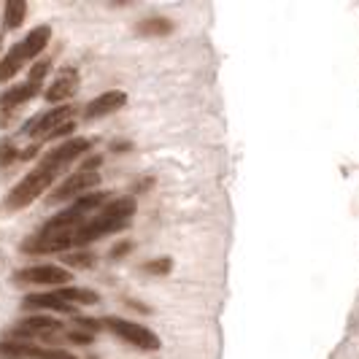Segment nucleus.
Listing matches in <instances>:
<instances>
[{"label": "nucleus", "instance_id": "1", "mask_svg": "<svg viewBox=\"0 0 359 359\" xmlns=\"http://www.w3.org/2000/svg\"><path fill=\"white\" fill-rule=\"evenodd\" d=\"M103 205H106V192H95V195H84V198L73 200L71 208H65L62 214L52 216L22 249L30 254L68 252V249H73L76 233H79Z\"/></svg>", "mask_w": 359, "mask_h": 359}, {"label": "nucleus", "instance_id": "2", "mask_svg": "<svg viewBox=\"0 0 359 359\" xmlns=\"http://www.w3.org/2000/svg\"><path fill=\"white\" fill-rule=\"evenodd\" d=\"M133 214H135V200L133 198H119V200H114V203H106V205L76 233L73 249H76V246H87V243L103 238V235L125 230L127 224H130V219H133Z\"/></svg>", "mask_w": 359, "mask_h": 359}, {"label": "nucleus", "instance_id": "3", "mask_svg": "<svg viewBox=\"0 0 359 359\" xmlns=\"http://www.w3.org/2000/svg\"><path fill=\"white\" fill-rule=\"evenodd\" d=\"M65 170V165L54 157L52 151L43 157V160L38 162V168H33L25 179L19 181L17 187L8 192V198H6V208L8 211H19V208H25V205H30L33 200H38L49 187L54 184V179L60 176Z\"/></svg>", "mask_w": 359, "mask_h": 359}, {"label": "nucleus", "instance_id": "4", "mask_svg": "<svg viewBox=\"0 0 359 359\" xmlns=\"http://www.w3.org/2000/svg\"><path fill=\"white\" fill-rule=\"evenodd\" d=\"M49 41H52V27H49V25L33 27L19 43L11 46V52L0 60V81H8L11 76H17L33 57H38V54L46 49Z\"/></svg>", "mask_w": 359, "mask_h": 359}, {"label": "nucleus", "instance_id": "5", "mask_svg": "<svg viewBox=\"0 0 359 359\" xmlns=\"http://www.w3.org/2000/svg\"><path fill=\"white\" fill-rule=\"evenodd\" d=\"M76 127V108L73 106H57L46 114H41L38 119H33V125H27V135L41 141H49V138H60L65 133H71Z\"/></svg>", "mask_w": 359, "mask_h": 359}, {"label": "nucleus", "instance_id": "6", "mask_svg": "<svg viewBox=\"0 0 359 359\" xmlns=\"http://www.w3.org/2000/svg\"><path fill=\"white\" fill-rule=\"evenodd\" d=\"M103 327L111 330L114 335H119V338L127 341L130 346L144 348V351H157V348L162 346L160 338H157L151 330H146L144 324H135V322H127V319H116V316H111V319H103Z\"/></svg>", "mask_w": 359, "mask_h": 359}, {"label": "nucleus", "instance_id": "7", "mask_svg": "<svg viewBox=\"0 0 359 359\" xmlns=\"http://www.w3.org/2000/svg\"><path fill=\"white\" fill-rule=\"evenodd\" d=\"M100 184V173L90 170V168H79L76 173H71L68 179L62 181L57 189L52 192V203H65V200H79L84 198L87 192L97 189Z\"/></svg>", "mask_w": 359, "mask_h": 359}, {"label": "nucleus", "instance_id": "8", "mask_svg": "<svg viewBox=\"0 0 359 359\" xmlns=\"http://www.w3.org/2000/svg\"><path fill=\"white\" fill-rule=\"evenodd\" d=\"M19 284H38V287H62L73 281V273L68 268H60V265H36V268H25L19 270L17 276Z\"/></svg>", "mask_w": 359, "mask_h": 359}, {"label": "nucleus", "instance_id": "9", "mask_svg": "<svg viewBox=\"0 0 359 359\" xmlns=\"http://www.w3.org/2000/svg\"><path fill=\"white\" fill-rule=\"evenodd\" d=\"M79 81H81V76H79L76 68H62V71L54 76L52 84H49L46 100H49V103H62V100L73 97L76 90H79Z\"/></svg>", "mask_w": 359, "mask_h": 359}, {"label": "nucleus", "instance_id": "10", "mask_svg": "<svg viewBox=\"0 0 359 359\" xmlns=\"http://www.w3.org/2000/svg\"><path fill=\"white\" fill-rule=\"evenodd\" d=\"M125 103H127V95L122 90L103 92V95H97L90 106H87L84 116H87V119H103V116H108V114L125 108Z\"/></svg>", "mask_w": 359, "mask_h": 359}, {"label": "nucleus", "instance_id": "11", "mask_svg": "<svg viewBox=\"0 0 359 359\" xmlns=\"http://www.w3.org/2000/svg\"><path fill=\"white\" fill-rule=\"evenodd\" d=\"M0 354H14V357H33V359H76L62 348H38L27 343H0Z\"/></svg>", "mask_w": 359, "mask_h": 359}, {"label": "nucleus", "instance_id": "12", "mask_svg": "<svg viewBox=\"0 0 359 359\" xmlns=\"http://www.w3.org/2000/svg\"><path fill=\"white\" fill-rule=\"evenodd\" d=\"M38 92H41V84H33V81H25V84H17V87H8V92L0 95V108L3 111H14L22 103L33 100Z\"/></svg>", "mask_w": 359, "mask_h": 359}, {"label": "nucleus", "instance_id": "13", "mask_svg": "<svg viewBox=\"0 0 359 359\" xmlns=\"http://www.w3.org/2000/svg\"><path fill=\"white\" fill-rule=\"evenodd\" d=\"M17 332L19 335H54V332H62V324L49 316H30L17 324Z\"/></svg>", "mask_w": 359, "mask_h": 359}, {"label": "nucleus", "instance_id": "14", "mask_svg": "<svg viewBox=\"0 0 359 359\" xmlns=\"http://www.w3.org/2000/svg\"><path fill=\"white\" fill-rule=\"evenodd\" d=\"M25 308H49V311H60V313H73L71 303H65L57 292H46V294H30L25 297Z\"/></svg>", "mask_w": 359, "mask_h": 359}, {"label": "nucleus", "instance_id": "15", "mask_svg": "<svg viewBox=\"0 0 359 359\" xmlns=\"http://www.w3.org/2000/svg\"><path fill=\"white\" fill-rule=\"evenodd\" d=\"M65 303H71V306H95L100 297H97V292H92V289H81V287H60L54 289Z\"/></svg>", "mask_w": 359, "mask_h": 359}, {"label": "nucleus", "instance_id": "16", "mask_svg": "<svg viewBox=\"0 0 359 359\" xmlns=\"http://www.w3.org/2000/svg\"><path fill=\"white\" fill-rule=\"evenodd\" d=\"M25 14H27V3L25 0H8L6 8H3V25L8 30H17L25 22Z\"/></svg>", "mask_w": 359, "mask_h": 359}, {"label": "nucleus", "instance_id": "17", "mask_svg": "<svg viewBox=\"0 0 359 359\" xmlns=\"http://www.w3.org/2000/svg\"><path fill=\"white\" fill-rule=\"evenodd\" d=\"M138 33H141V36H168V33H173V22L162 17L144 19V22L138 25Z\"/></svg>", "mask_w": 359, "mask_h": 359}, {"label": "nucleus", "instance_id": "18", "mask_svg": "<svg viewBox=\"0 0 359 359\" xmlns=\"http://www.w3.org/2000/svg\"><path fill=\"white\" fill-rule=\"evenodd\" d=\"M173 270V259L170 257H160V259H151L146 262V273H154V276H165Z\"/></svg>", "mask_w": 359, "mask_h": 359}, {"label": "nucleus", "instance_id": "19", "mask_svg": "<svg viewBox=\"0 0 359 359\" xmlns=\"http://www.w3.org/2000/svg\"><path fill=\"white\" fill-rule=\"evenodd\" d=\"M65 265H71V268H92L95 265V257L92 254H71L65 259Z\"/></svg>", "mask_w": 359, "mask_h": 359}, {"label": "nucleus", "instance_id": "20", "mask_svg": "<svg viewBox=\"0 0 359 359\" xmlns=\"http://www.w3.org/2000/svg\"><path fill=\"white\" fill-rule=\"evenodd\" d=\"M46 73H49V62H36V65H33V71H30V76H27V81L41 84V81L46 79Z\"/></svg>", "mask_w": 359, "mask_h": 359}, {"label": "nucleus", "instance_id": "21", "mask_svg": "<svg viewBox=\"0 0 359 359\" xmlns=\"http://www.w3.org/2000/svg\"><path fill=\"white\" fill-rule=\"evenodd\" d=\"M17 157H19L17 146L11 144V141H8V144H0V162H3V165H6V162H14Z\"/></svg>", "mask_w": 359, "mask_h": 359}, {"label": "nucleus", "instance_id": "22", "mask_svg": "<svg viewBox=\"0 0 359 359\" xmlns=\"http://www.w3.org/2000/svg\"><path fill=\"white\" fill-rule=\"evenodd\" d=\"M79 327H84V330H90V332H97V330H103V322H92V319H76Z\"/></svg>", "mask_w": 359, "mask_h": 359}, {"label": "nucleus", "instance_id": "23", "mask_svg": "<svg viewBox=\"0 0 359 359\" xmlns=\"http://www.w3.org/2000/svg\"><path fill=\"white\" fill-rule=\"evenodd\" d=\"M127 252H130V243H122V246H114L111 257H114V259H119V257H125Z\"/></svg>", "mask_w": 359, "mask_h": 359}]
</instances>
